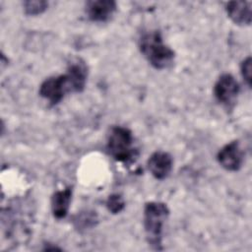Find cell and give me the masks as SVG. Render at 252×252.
<instances>
[{"mask_svg":"<svg viewBox=\"0 0 252 252\" xmlns=\"http://www.w3.org/2000/svg\"><path fill=\"white\" fill-rule=\"evenodd\" d=\"M133 142V134L128 128L113 126L107 136L106 149L115 160L126 162L134 156Z\"/></svg>","mask_w":252,"mask_h":252,"instance_id":"obj_3","label":"cell"},{"mask_svg":"<svg viewBox=\"0 0 252 252\" xmlns=\"http://www.w3.org/2000/svg\"><path fill=\"white\" fill-rule=\"evenodd\" d=\"M116 2L112 0H97L87 3V14L93 22H106L116 11Z\"/></svg>","mask_w":252,"mask_h":252,"instance_id":"obj_8","label":"cell"},{"mask_svg":"<svg viewBox=\"0 0 252 252\" xmlns=\"http://www.w3.org/2000/svg\"><path fill=\"white\" fill-rule=\"evenodd\" d=\"M72 199V188L67 187L56 191L51 197V211L57 220L64 219L69 211Z\"/></svg>","mask_w":252,"mask_h":252,"instance_id":"obj_11","label":"cell"},{"mask_svg":"<svg viewBox=\"0 0 252 252\" xmlns=\"http://www.w3.org/2000/svg\"><path fill=\"white\" fill-rule=\"evenodd\" d=\"M225 11L229 19L237 25L251 24V3L246 1H229L225 4Z\"/></svg>","mask_w":252,"mask_h":252,"instance_id":"obj_10","label":"cell"},{"mask_svg":"<svg viewBox=\"0 0 252 252\" xmlns=\"http://www.w3.org/2000/svg\"><path fill=\"white\" fill-rule=\"evenodd\" d=\"M139 49L147 61L158 70L168 69L174 62L175 53L163 42L158 31L144 32L139 39Z\"/></svg>","mask_w":252,"mask_h":252,"instance_id":"obj_1","label":"cell"},{"mask_svg":"<svg viewBox=\"0 0 252 252\" xmlns=\"http://www.w3.org/2000/svg\"><path fill=\"white\" fill-rule=\"evenodd\" d=\"M217 159L221 167L228 171H237L243 162V152L238 141L224 145L218 153Z\"/></svg>","mask_w":252,"mask_h":252,"instance_id":"obj_6","label":"cell"},{"mask_svg":"<svg viewBox=\"0 0 252 252\" xmlns=\"http://www.w3.org/2000/svg\"><path fill=\"white\" fill-rule=\"evenodd\" d=\"M169 215L166 204L148 202L144 208V228L149 245L154 250H162V228Z\"/></svg>","mask_w":252,"mask_h":252,"instance_id":"obj_2","label":"cell"},{"mask_svg":"<svg viewBox=\"0 0 252 252\" xmlns=\"http://www.w3.org/2000/svg\"><path fill=\"white\" fill-rule=\"evenodd\" d=\"M72 93H81L87 83L88 68L81 59H77L69 64L66 73Z\"/></svg>","mask_w":252,"mask_h":252,"instance_id":"obj_9","label":"cell"},{"mask_svg":"<svg viewBox=\"0 0 252 252\" xmlns=\"http://www.w3.org/2000/svg\"><path fill=\"white\" fill-rule=\"evenodd\" d=\"M25 13L29 16H36L42 14L48 6V3L46 1L42 0H30V1H25L23 3Z\"/></svg>","mask_w":252,"mask_h":252,"instance_id":"obj_12","label":"cell"},{"mask_svg":"<svg viewBox=\"0 0 252 252\" xmlns=\"http://www.w3.org/2000/svg\"><path fill=\"white\" fill-rule=\"evenodd\" d=\"M172 158L171 156L162 151L155 152L148 159L147 165L151 174L158 180L166 178L172 169Z\"/></svg>","mask_w":252,"mask_h":252,"instance_id":"obj_7","label":"cell"},{"mask_svg":"<svg viewBox=\"0 0 252 252\" xmlns=\"http://www.w3.org/2000/svg\"><path fill=\"white\" fill-rule=\"evenodd\" d=\"M67 93H72L66 74L45 79L39 86V94L50 104L59 103Z\"/></svg>","mask_w":252,"mask_h":252,"instance_id":"obj_4","label":"cell"},{"mask_svg":"<svg viewBox=\"0 0 252 252\" xmlns=\"http://www.w3.org/2000/svg\"><path fill=\"white\" fill-rule=\"evenodd\" d=\"M240 72L242 75L243 80L247 84L249 88L252 86V60L251 57L248 56L246 57L240 65Z\"/></svg>","mask_w":252,"mask_h":252,"instance_id":"obj_14","label":"cell"},{"mask_svg":"<svg viewBox=\"0 0 252 252\" xmlns=\"http://www.w3.org/2000/svg\"><path fill=\"white\" fill-rule=\"evenodd\" d=\"M239 93V85L235 78L230 74L220 76L214 86V95L222 104L229 105L234 102Z\"/></svg>","mask_w":252,"mask_h":252,"instance_id":"obj_5","label":"cell"},{"mask_svg":"<svg viewBox=\"0 0 252 252\" xmlns=\"http://www.w3.org/2000/svg\"><path fill=\"white\" fill-rule=\"evenodd\" d=\"M124 207L125 202L119 194H111L106 200V208L112 214L120 213Z\"/></svg>","mask_w":252,"mask_h":252,"instance_id":"obj_13","label":"cell"}]
</instances>
